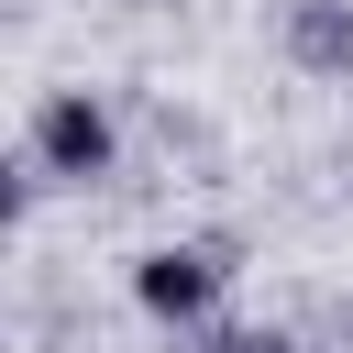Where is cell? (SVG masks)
Returning <instances> with one entry per match:
<instances>
[{"instance_id":"1","label":"cell","mask_w":353,"mask_h":353,"mask_svg":"<svg viewBox=\"0 0 353 353\" xmlns=\"http://www.w3.org/2000/svg\"><path fill=\"white\" fill-rule=\"evenodd\" d=\"M33 154H44V176H110V110L88 88H55L33 121Z\"/></svg>"},{"instance_id":"3","label":"cell","mask_w":353,"mask_h":353,"mask_svg":"<svg viewBox=\"0 0 353 353\" xmlns=\"http://www.w3.org/2000/svg\"><path fill=\"white\" fill-rule=\"evenodd\" d=\"M287 44H298V66L342 77V66H353V0H298V11H287Z\"/></svg>"},{"instance_id":"4","label":"cell","mask_w":353,"mask_h":353,"mask_svg":"<svg viewBox=\"0 0 353 353\" xmlns=\"http://www.w3.org/2000/svg\"><path fill=\"white\" fill-rule=\"evenodd\" d=\"M188 353H287L276 331H221V342H188Z\"/></svg>"},{"instance_id":"2","label":"cell","mask_w":353,"mask_h":353,"mask_svg":"<svg viewBox=\"0 0 353 353\" xmlns=\"http://www.w3.org/2000/svg\"><path fill=\"white\" fill-rule=\"evenodd\" d=\"M210 287H221V254H210V243H165V254L132 265V298H143L154 320H176V331L210 309Z\"/></svg>"}]
</instances>
